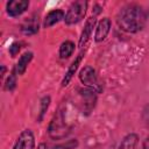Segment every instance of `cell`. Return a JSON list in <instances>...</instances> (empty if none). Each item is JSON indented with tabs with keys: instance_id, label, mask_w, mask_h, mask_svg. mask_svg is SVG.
I'll return each instance as SVG.
<instances>
[{
	"instance_id": "cell-18",
	"label": "cell",
	"mask_w": 149,
	"mask_h": 149,
	"mask_svg": "<svg viewBox=\"0 0 149 149\" xmlns=\"http://www.w3.org/2000/svg\"><path fill=\"white\" fill-rule=\"evenodd\" d=\"M49 104H50V97H44L42 99V101H41V115H40V120H42L45 111L49 107Z\"/></svg>"
},
{
	"instance_id": "cell-10",
	"label": "cell",
	"mask_w": 149,
	"mask_h": 149,
	"mask_svg": "<svg viewBox=\"0 0 149 149\" xmlns=\"http://www.w3.org/2000/svg\"><path fill=\"white\" fill-rule=\"evenodd\" d=\"M94 24H95V17H90L86 21L85 27H84V29L81 31V35H80V38H79V47L80 48H83L87 43V41L90 40L91 34H92L93 28H94Z\"/></svg>"
},
{
	"instance_id": "cell-3",
	"label": "cell",
	"mask_w": 149,
	"mask_h": 149,
	"mask_svg": "<svg viewBox=\"0 0 149 149\" xmlns=\"http://www.w3.org/2000/svg\"><path fill=\"white\" fill-rule=\"evenodd\" d=\"M87 5H88L87 1H83V0L72 2L70 5L68 12L65 13V17H64L65 23L71 26V24H76V23L80 22L86 14Z\"/></svg>"
},
{
	"instance_id": "cell-4",
	"label": "cell",
	"mask_w": 149,
	"mask_h": 149,
	"mask_svg": "<svg viewBox=\"0 0 149 149\" xmlns=\"http://www.w3.org/2000/svg\"><path fill=\"white\" fill-rule=\"evenodd\" d=\"M79 79L87 88H91L97 93L102 91V84L100 83V80L95 73V70L92 66H90V65L84 66L79 72Z\"/></svg>"
},
{
	"instance_id": "cell-9",
	"label": "cell",
	"mask_w": 149,
	"mask_h": 149,
	"mask_svg": "<svg viewBox=\"0 0 149 149\" xmlns=\"http://www.w3.org/2000/svg\"><path fill=\"white\" fill-rule=\"evenodd\" d=\"M64 17H65V14H64L63 10H61V9H54V10L49 12L45 15L43 26H44V28H49V27L58 23L59 21H62Z\"/></svg>"
},
{
	"instance_id": "cell-20",
	"label": "cell",
	"mask_w": 149,
	"mask_h": 149,
	"mask_svg": "<svg viewBox=\"0 0 149 149\" xmlns=\"http://www.w3.org/2000/svg\"><path fill=\"white\" fill-rule=\"evenodd\" d=\"M143 148L144 149H149V135L146 137V140L143 141Z\"/></svg>"
},
{
	"instance_id": "cell-1",
	"label": "cell",
	"mask_w": 149,
	"mask_h": 149,
	"mask_svg": "<svg viewBox=\"0 0 149 149\" xmlns=\"http://www.w3.org/2000/svg\"><path fill=\"white\" fill-rule=\"evenodd\" d=\"M148 14L142 6L137 3H130L122 7L116 16V22L120 29L127 33H137L140 31L146 22Z\"/></svg>"
},
{
	"instance_id": "cell-17",
	"label": "cell",
	"mask_w": 149,
	"mask_h": 149,
	"mask_svg": "<svg viewBox=\"0 0 149 149\" xmlns=\"http://www.w3.org/2000/svg\"><path fill=\"white\" fill-rule=\"evenodd\" d=\"M15 86H16V71L14 70V71L9 74V77L7 78L6 84H5V88H6L7 91H13V90L15 88Z\"/></svg>"
},
{
	"instance_id": "cell-8",
	"label": "cell",
	"mask_w": 149,
	"mask_h": 149,
	"mask_svg": "<svg viewBox=\"0 0 149 149\" xmlns=\"http://www.w3.org/2000/svg\"><path fill=\"white\" fill-rule=\"evenodd\" d=\"M111 24L112 23L108 17H104L98 22V24L95 27V31H94V41L95 42H102L107 37V35L111 30Z\"/></svg>"
},
{
	"instance_id": "cell-5",
	"label": "cell",
	"mask_w": 149,
	"mask_h": 149,
	"mask_svg": "<svg viewBox=\"0 0 149 149\" xmlns=\"http://www.w3.org/2000/svg\"><path fill=\"white\" fill-rule=\"evenodd\" d=\"M13 149H35V137L31 130H23L19 135Z\"/></svg>"
},
{
	"instance_id": "cell-13",
	"label": "cell",
	"mask_w": 149,
	"mask_h": 149,
	"mask_svg": "<svg viewBox=\"0 0 149 149\" xmlns=\"http://www.w3.org/2000/svg\"><path fill=\"white\" fill-rule=\"evenodd\" d=\"M81 57H83V52H80V54L76 57V59L71 63L70 68L68 69V71H66V73H65V77H64V79H63V81H62V86H66V85L70 83V80L72 79V77H73L74 72H76V71H77V69H78V65L80 64Z\"/></svg>"
},
{
	"instance_id": "cell-6",
	"label": "cell",
	"mask_w": 149,
	"mask_h": 149,
	"mask_svg": "<svg viewBox=\"0 0 149 149\" xmlns=\"http://www.w3.org/2000/svg\"><path fill=\"white\" fill-rule=\"evenodd\" d=\"M78 92H79L80 101L83 102V106H84V108H83L84 112L90 113L91 109H92V108L94 107V105H95V101H97V95H95V93H97V92H94L93 90L87 88V87L80 88Z\"/></svg>"
},
{
	"instance_id": "cell-2",
	"label": "cell",
	"mask_w": 149,
	"mask_h": 149,
	"mask_svg": "<svg viewBox=\"0 0 149 149\" xmlns=\"http://www.w3.org/2000/svg\"><path fill=\"white\" fill-rule=\"evenodd\" d=\"M70 128L68 126V123L65 122V119H64V114L62 111H58L55 116L52 118L49 127H48V132H49V135L50 137L55 139V140H59V139H63L68 135Z\"/></svg>"
},
{
	"instance_id": "cell-7",
	"label": "cell",
	"mask_w": 149,
	"mask_h": 149,
	"mask_svg": "<svg viewBox=\"0 0 149 149\" xmlns=\"http://www.w3.org/2000/svg\"><path fill=\"white\" fill-rule=\"evenodd\" d=\"M28 7H29V1L27 0H10L6 5V10L9 16L15 17L24 13Z\"/></svg>"
},
{
	"instance_id": "cell-11",
	"label": "cell",
	"mask_w": 149,
	"mask_h": 149,
	"mask_svg": "<svg viewBox=\"0 0 149 149\" xmlns=\"http://www.w3.org/2000/svg\"><path fill=\"white\" fill-rule=\"evenodd\" d=\"M78 146L77 140H69L66 142H62V143H42L38 146L37 149H74Z\"/></svg>"
},
{
	"instance_id": "cell-15",
	"label": "cell",
	"mask_w": 149,
	"mask_h": 149,
	"mask_svg": "<svg viewBox=\"0 0 149 149\" xmlns=\"http://www.w3.org/2000/svg\"><path fill=\"white\" fill-rule=\"evenodd\" d=\"M21 30L27 34V35H31V34H35L38 31V21H36V19H29L27 20L22 27H21Z\"/></svg>"
},
{
	"instance_id": "cell-19",
	"label": "cell",
	"mask_w": 149,
	"mask_h": 149,
	"mask_svg": "<svg viewBox=\"0 0 149 149\" xmlns=\"http://www.w3.org/2000/svg\"><path fill=\"white\" fill-rule=\"evenodd\" d=\"M20 49H21V44L20 43H13L9 47V54H10V56L12 57H15L16 54L20 51Z\"/></svg>"
},
{
	"instance_id": "cell-12",
	"label": "cell",
	"mask_w": 149,
	"mask_h": 149,
	"mask_svg": "<svg viewBox=\"0 0 149 149\" xmlns=\"http://www.w3.org/2000/svg\"><path fill=\"white\" fill-rule=\"evenodd\" d=\"M31 59H33V52H30V51L24 52V54L19 58V61H17V63H16V66H15L16 73L20 74V76L23 74V73L26 72V70H27L29 63L31 62Z\"/></svg>"
},
{
	"instance_id": "cell-16",
	"label": "cell",
	"mask_w": 149,
	"mask_h": 149,
	"mask_svg": "<svg viewBox=\"0 0 149 149\" xmlns=\"http://www.w3.org/2000/svg\"><path fill=\"white\" fill-rule=\"evenodd\" d=\"M74 50V43L72 41H65L59 47V57L61 58H69Z\"/></svg>"
},
{
	"instance_id": "cell-14",
	"label": "cell",
	"mask_w": 149,
	"mask_h": 149,
	"mask_svg": "<svg viewBox=\"0 0 149 149\" xmlns=\"http://www.w3.org/2000/svg\"><path fill=\"white\" fill-rule=\"evenodd\" d=\"M137 146H139V136L134 133H130L123 137L119 149H137Z\"/></svg>"
}]
</instances>
